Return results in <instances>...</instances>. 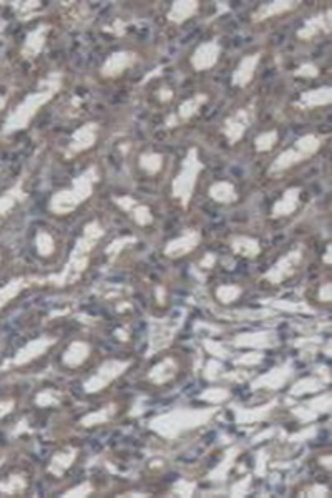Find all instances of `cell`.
<instances>
[{
	"instance_id": "7a4b0ae2",
	"label": "cell",
	"mask_w": 332,
	"mask_h": 498,
	"mask_svg": "<svg viewBox=\"0 0 332 498\" xmlns=\"http://www.w3.org/2000/svg\"><path fill=\"white\" fill-rule=\"evenodd\" d=\"M47 30H49V27H44L42 25V27L35 29L34 32L29 34V37H27V40H25V45H24L25 57L34 59L35 55L40 54V49L44 47L45 37H47Z\"/></svg>"
},
{
	"instance_id": "277c9868",
	"label": "cell",
	"mask_w": 332,
	"mask_h": 498,
	"mask_svg": "<svg viewBox=\"0 0 332 498\" xmlns=\"http://www.w3.org/2000/svg\"><path fill=\"white\" fill-rule=\"evenodd\" d=\"M14 205H15V196H12V195L4 196L2 200H0V218H2Z\"/></svg>"
},
{
	"instance_id": "3957f363",
	"label": "cell",
	"mask_w": 332,
	"mask_h": 498,
	"mask_svg": "<svg viewBox=\"0 0 332 498\" xmlns=\"http://www.w3.org/2000/svg\"><path fill=\"white\" fill-rule=\"evenodd\" d=\"M216 57H218V49L214 47L213 44H208V45H203L201 49H198L193 62H195L196 68H206V67H211Z\"/></svg>"
},
{
	"instance_id": "6da1fadb",
	"label": "cell",
	"mask_w": 332,
	"mask_h": 498,
	"mask_svg": "<svg viewBox=\"0 0 332 498\" xmlns=\"http://www.w3.org/2000/svg\"><path fill=\"white\" fill-rule=\"evenodd\" d=\"M49 98H50V91L47 90H40L39 93L29 95L27 98H25L22 103L15 108V111L10 113L7 123H5V131H9L10 133V131H17L20 128H24V126L34 118L35 111H37Z\"/></svg>"
}]
</instances>
